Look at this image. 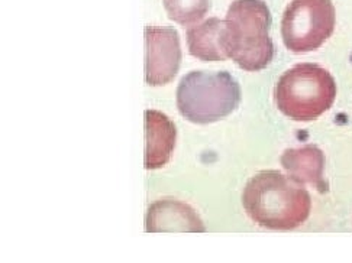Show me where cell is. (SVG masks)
I'll use <instances>...</instances> for the list:
<instances>
[{
	"label": "cell",
	"mask_w": 352,
	"mask_h": 263,
	"mask_svg": "<svg viewBox=\"0 0 352 263\" xmlns=\"http://www.w3.org/2000/svg\"><path fill=\"white\" fill-rule=\"evenodd\" d=\"M247 214L270 230H293L302 226L312 209L302 184L278 171H263L252 176L242 194Z\"/></svg>",
	"instance_id": "cell-1"
},
{
	"label": "cell",
	"mask_w": 352,
	"mask_h": 263,
	"mask_svg": "<svg viewBox=\"0 0 352 263\" xmlns=\"http://www.w3.org/2000/svg\"><path fill=\"white\" fill-rule=\"evenodd\" d=\"M231 58L245 71H260L273 61L272 13L264 0H234L226 13Z\"/></svg>",
	"instance_id": "cell-2"
},
{
	"label": "cell",
	"mask_w": 352,
	"mask_h": 263,
	"mask_svg": "<svg viewBox=\"0 0 352 263\" xmlns=\"http://www.w3.org/2000/svg\"><path fill=\"white\" fill-rule=\"evenodd\" d=\"M274 97L283 115L296 122H310L332 107L336 82L324 68L316 64H299L280 77Z\"/></svg>",
	"instance_id": "cell-3"
},
{
	"label": "cell",
	"mask_w": 352,
	"mask_h": 263,
	"mask_svg": "<svg viewBox=\"0 0 352 263\" xmlns=\"http://www.w3.org/2000/svg\"><path fill=\"white\" fill-rule=\"evenodd\" d=\"M175 99L184 119L208 124L234 112L241 100V90L229 73L193 71L180 81Z\"/></svg>",
	"instance_id": "cell-4"
},
{
	"label": "cell",
	"mask_w": 352,
	"mask_h": 263,
	"mask_svg": "<svg viewBox=\"0 0 352 263\" xmlns=\"http://www.w3.org/2000/svg\"><path fill=\"white\" fill-rule=\"evenodd\" d=\"M336 12L332 0H292L281 21V36L294 54L315 51L331 38Z\"/></svg>",
	"instance_id": "cell-5"
},
{
	"label": "cell",
	"mask_w": 352,
	"mask_h": 263,
	"mask_svg": "<svg viewBox=\"0 0 352 263\" xmlns=\"http://www.w3.org/2000/svg\"><path fill=\"white\" fill-rule=\"evenodd\" d=\"M146 84H168L177 74L182 61L180 38L173 27L146 26Z\"/></svg>",
	"instance_id": "cell-6"
},
{
	"label": "cell",
	"mask_w": 352,
	"mask_h": 263,
	"mask_svg": "<svg viewBox=\"0 0 352 263\" xmlns=\"http://www.w3.org/2000/svg\"><path fill=\"white\" fill-rule=\"evenodd\" d=\"M187 48L201 61H225L231 58V44L226 22L218 18L188 27L186 32Z\"/></svg>",
	"instance_id": "cell-7"
},
{
	"label": "cell",
	"mask_w": 352,
	"mask_h": 263,
	"mask_svg": "<svg viewBox=\"0 0 352 263\" xmlns=\"http://www.w3.org/2000/svg\"><path fill=\"white\" fill-rule=\"evenodd\" d=\"M146 231H205V225L186 203L160 200L148 210Z\"/></svg>",
	"instance_id": "cell-8"
},
{
	"label": "cell",
	"mask_w": 352,
	"mask_h": 263,
	"mask_svg": "<svg viewBox=\"0 0 352 263\" xmlns=\"http://www.w3.org/2000/svg\"><path fill=\"white\" fill-rule=\"evenodd\" d=\"M280 161L283 168L296 183L312 185L322 194L328 191V184L323 178L324 155L318 146L306 145L287 149Z\"/></svg>",
	"instance_id": "cell-9"
},
{
	"label": "cell",
	"mask_w": 352,
	"mask_h": 263,
	"mask_svg": "<svg viewBox=\"0 0 352 263\" xmlns=\"http://www.w3.org/2000/svg\"><path fill=\"white\" fill-rule=\"evenodd\" d=\"M146 128V170H158L170 161L177 139V130L174 123L157 110H148L145 113Z\"/></svg>",
	"instance_id": "cell-10"
},
{
	"label": "cell",
	"mask_w": 352,
	"mask_h": 263,
	"mask_svg": "<svg viewBox=\"0 0 352 263\" xmlns=\"http://www.w3.org/2000/svg\"><path fill=\"white\" fill-rule=\"evenodd\" d=\"M171 21L180 25H192L205 18L209 12V0H162Z\"/></svg>",
	"instance_id": "cell-11"
}]
</instances>
